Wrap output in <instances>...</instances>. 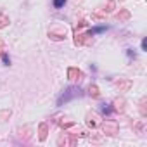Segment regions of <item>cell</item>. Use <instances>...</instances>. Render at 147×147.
I'll return each mask as SVG.
<instances>
[{"label": "cell", "instance_id": "1", "mask_svg": "<svg viewBox=\"0 0 147 147\" xmlns=\"http://www.w3.org/2000/svg\"><path fill=\"white\" fill-rule=\"evenodd\" d=\"M80 95H82V90H80V88H76V87H69V88L57 99V106H62V102H67V100L75 99V97H80Z\"/></svg>", "mask_w": 147, "mask_h": 147}, {"label": "cell", "instance_id": "2", "mask_svg": "<svg viewBox=\"0 0 147 147\" xmlns=\"http://www.w3.org/2000/svg\"><path fill=\"white\" fill-rule=\"evenodd\" d=\"M104 131V135H116L118 133V123L116 121H111V119H106L99 125Z\"/></svg>", "mask_w": 147, "mask_h": 147}, {"label": "cell", "instance_id": "3", "mask_svg": "<svg viewBox=\"0 0 147 147\" xmlns=\"http://www.w3.org/2000/svg\"><path fill=\"white\" fill-rule=\"evenodd\" d=\"M85 119H87V125L90 126V128H97L99 125H100V118H99V114L97 113H87V116H85Z\"/></svg>", "mask_w": 147, "mask_h": 147}, {"label": "cell", "instance_id": "4", "mask_svg": "<svg viewBox=\"0 0 147 147\" xmlns=\"http://www.w3.org/2000/svg\"><path fill=\"white\" fill-rule=\"evenodd\" d=\"M67 78H69L71 82H80V80L83 78V73H82L78 67H69V69H67Z\"/></svg>", "mask_w": 147, "mask_h": 147}, {"label": "cell", "instance_id": "5", "mask_svg": "<svg viewBox=\"0 0 147 147\" xmlns=\"http://www.w3.org/2000/svg\"><path fill=\"white\" fill-rule=\"evenodd\" d=\"M49 38L50 40H55V42H59V40H64L66 38V28H61V31H55L54 28L49 31Z\"/></svg>", "mask_w": 147, "mask_h": 147}, {"label": "cell", "instance_id": "6", "mask_svg": "<svg viewBox=\"0 0 147 147\" xmlns=\"http://www.w3.org/2000/svg\"><path fill=\"white\" fill-rule=\"evenodd\" d=\"M116 87L119 88V92H126L131 87V80H119V82H116Z\"/></svg>", "mask_w": 147, "mask_h": 147}, {"label": "cell", "instance_id": "7", "mask_svg": "<svg viewBox=\"0 0 147 147\" xmlns=\"http://www.w3.org/2000/svg\"><path fill=\"white\" fill-rule=\"evenodd\" d=\"M47 130H49V126H47L45 123H40V128H38V138H40L42 142L47 138Z\"/></svg>", "mask_w": 147, "mask_h": 147}, {"label": "cell", "instance_id": "8", "mask_svg": "<svg viewBox=\"0 0 147 147\" xmlns=\"http://www.w3.org/2000/svg\"><path fill=\"white\" fill-rule=\"evenodd\" d=\"M88 95L90 97H94V99H97L100 94H99V88H97V85H90L88 87Z\"/></svg>", "mask_w": 147, "mask_h": 147}, {"label": "cell", "instance_id": "9", "mask_svg": "<svg viewBox=\"0 0 147 147\" xmlns=\"http://www.w3.org/2000/svg\"><path fill=\"white\" fill-rule=\"evenodd\" d=\"M11 114H12V111H11V109H4V111H0V121H7V119L11 118Z\"/></svg>", "mask_w": 147, "mask_h": 147}, {"label": "cell", "instance_id": "10", "mask_svg": "<svg viewBox=\"0 0 147 147\" xmlns=\"http://www.w3.org/2000/svg\"><path fill=\"white\" fill-rule=\"evenodd\" d=\"M9 16H5V14H0V30L2 28H5V26H9Z\"/></svg>", "mask_w": 147, "mask_h": 147}, {"label": "cell", "instance_id": "11", "mask_svg": "<svg viewBox=\"0 0 147 147\" xmlns=\"http://www.w3.org/2000/svg\"><path fill=\"white\" fill-rule=\"evenodd\" d=\"M116 19H118V21H128V19H130V12H128V11H121V12L116 16Z\"/></svg>", "mask_w": 147, "mask_h": 147}, {"label": "cell", "instance_id": "12", "mask_svg": "<svg viewBox=\"0 0 147 147\" xmlns=\"http://www.w3.org/2000/svg\"><path fill=\"white\" fill-rule=\"evenodd\" d=\"M114 104H116V111H123L125 109V100L123 99H116Z\"/></svg>", "mask_w": 147, "mask_h": 147}, {"label": "cell", "instance_id": "13", "mask_svg": "<svg viewBox=\"0 0 147 147\" xmlns=\"http://www.w3.org/2000/svg\"><path fill=\"white\" fill-rule=\"evenodd\" d=\"M52 4H54V7L59 9V7H62V5L66 4V0H52Z\"/></svg>", "mask_w": 147, "mask_h": 147}, {"label": "cell", "instance_id": "14", "mask_svg": "<svg viewBox=\"0 0 147 147\" xmlns=\"http://www.w3.org/2000/svg\"><path fill=\"white\" fill-rule=\"evenodd\" d=\"M2 59H4V62H5V64H7V66H9V64H11V59H9V55H7V54H5V52H4V54H2Z\"/></svg>", "mask_w": 147, "mask_h": 147}, {"label": "cell", "instance_id": "15", "mask_svg": "<svg viewBox=\"0 0 147 147\" xmlns=\"http://www.w3.org/2000/svg\"><path fill=\"white\" fill-rule=\"evenodd\" d=\"M102 113H104V114H109V113H111V107H109L107 104H104V106H102Z\"/></svg>", "mask_w": 147, "mask_h": 147}, {"label": "cell", "instance_id": "16", "mask_svg": "<svg viewBox=\"0 0 147 147\" xmlns=\"http://www.w3.org/2000/svg\"><path fill=\"white\" fill-rule=\"evenodd\" d=\"M4 52H5V43H4L2 40H0V55H2Z\"/></svg>", "mask_w": 147, "mask_h": 147}, {"label": "cell", "instance_id": "17", "mask_svg": "<svg viewBox=\"0 0 147 147\" xmlns=\"http://www.w3.org/2000/svg\"><path fill=\"white\" fill-rule=\"evenodd\" d=\"M113 7H114V2H113V0H111V2L107 4V9H106V11L109 12V11H113Z\"/></svg>", "mask_w": 147, "mask_h": 147}, {"label": "cell", "instance_id": "18", "mask_svg": "<svg viewBox=\"0 0 147 147\" xmlns=\"http://www.w3.org/2000/svg\"><path fill=\"white\" fill-rule=\"evenodd\" d=\"M145 47H147V40H145V38H144V40H142V49H144V50H145Z\"/></svg>", "mask_w": 147, "mask_h": 147}]
</instances>
